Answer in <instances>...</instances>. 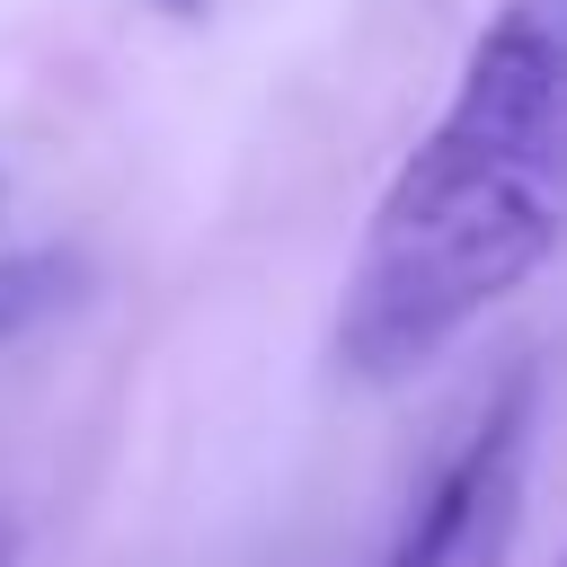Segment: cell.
<instances>
[{
  "mask_svg": "<svg viewBox=\"0 0 567 567\" xmlns=\"http://www.w3.org/2000/svg\"><path fill=\"white\" fill-rule=\"evenodd\" d=\"M567 248V0H496L452 106L381 186L328 354L390 390L452 354Z\"/></svg>",
  "mask_w": 567,
  "mask_h": 567,
  "instance_id": "6da1fadb",
  "label": "cell"
},
{
  "mask_svg": "<svg viewBox=\"0 0 567 567\" xmlns=\"http://www.w3.org/2000/svg\"><path fill=\"white\" fill-rule=\"evenodd\" d=\"M532 399H540L532 372H505L478 399L470 434L434 461L381 567H505L523 523V478H532Z\"/></svg>",
  "mask_w": 567,
  "mask_h": 567,
  "instance_id": "7a4b0ae2",
  "label": "cell"
},
{
  "mask_svg": "<svg viewBox=\"0 0 567 567\" xmlns=\"http://www.w3.org/2000/svg\"><path fill=\"white\" fill-rule=\"evenodd\" d=\"M71 292H80V266H71L62 248H18V257H0V337H27L35 319L71 310Z\"/></svg>",
  "mask_w": 567,
  "mask_h": 567,
  "instance_id": "3957f363",
  "label": "cell"
},
{
  "mask_svg": "<svg viewBox=\"0 0 567 567\" xmlns=\"http://www.w3.org/2000/svg\"><path fill=\"white\" fill-rule=\"evenodd\" d=\"M151 9H168V18H195V9H204V0H151Z\"/></svg>",
  "mask_w": 567,
  "mask_h": 567,
  "instance_id": "277c9868",
  "label": "cell"
},
{
  "mask_svg": "<svg viewBox=\"0 0 567 567\" xmlns=\"http://www.w3.org/2000/svg\"><path fill=\"white\" fill-rule=\"evenodd\" d=\"M0 567H18V532L9 523H0Z\"/></svg>",
  "mask_w": 567,
  "mask_h": 567,
  "instance_id": "5b68a950",
  "label": "cell"
},
{
  "mask_svg": "<svg viewBox=\"0 0 567 567\" xmlns=\"http://www.w3.org/2000/svg\"><path fill=\"white\" fill-rule=\"evenodd\" d=\"M558 567H567V549H558Z\"/></svg>",
  "mask_w": 567,
  "mask_h": 567,
  "instance_id": "8992f818",
  "label": "cell"
},
{
  "mask_svg": "<svg viewBox=\"0 0 567 567\" xmlns=\"http://www.w3.org/2000/svg\"><path fill=\"white\" fill-rule=\"evenodd\" d=\"M0 195H9V186H0Z\"/></svg>",
  "mask_w": 567,
  "mask_h": 567,
  "instance_id": "52a82bcc",
  "label": "cell"
}]
</instances>
